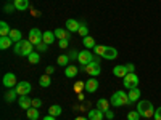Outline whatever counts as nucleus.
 <instances>
[{
  "instance_id": "1",
  "label": "nucleus",
  "mask_w": 161,
  "mask_h": 120,
  "mask_svg": "<svg viewBox=\"0 0 161 120\" xmlns=\"http://www.w3.org/2000/svg\"><path fill=\"white\" fill-rule=\"evenodd\" d=\"M137 111H139V114H140V117H145V118H152L153 115H155V108H153V104L150 102V101H147V99H142V101H139V104H137Z\"/></svg>"
},
{
  "instance_id": "2",
  "label": "nucleus",
  "mask_w": 161,
  "mask_h": 120,
  "mask_svg": "<svg viewBox=\"0 0 161 120\" xmlns=\"http://www.w3.org/2000/svg\"><path fill=\"white\" fill-rule=\"evenodd\" d=\"M93 51L97 53L98 56L105 58V59H116L118 58V50L113 47H105V45H97L93 48Z\"/></svg>"
},
{
  "instance_id": "3",
  "label": "nucleus",
  "mask_w": 161,
  "mask_h": 120,
  "mask_svg": "<svg viewBox=\"0 0 161 120\" xmlns=\"http://www.w3.org/2000/svg\"><path fill=\"white\" fill-rule=\"evenodd\" d=\"M34 51V45L29 42V40H21V42H18L15 45V53L18 56H29L31 53Z\"/></svg>"
},
{
  "instance_id": "4",
  "label": "nucleus",
  "mask_w": 161,
  "mask_h": 120,
  "mask_svg": "<svg viewBox=\"0 0 161 120\" xmlns=\"http://www.w3.org/2000/svg\"><path fill=\"white\" fill-rule=\"evenodd\" d=\"M110 101H111V104L114 106V108H121V106L130 104V101H129V96L126 95V91H123V90H119V91H114Z\"/></svg>"
},
{
  "instance_id": "5",
  "label": "nucleus",
  "mask_w": 161,
  "mask_h": 120,
  "mask_svg": "<svg viewBox=\"0 0 161 120\" xmlns=\"http://www.w3.org/2000/svg\"><path fill=\"white\" fill-rule=\"evenodd\" d=\"M123 80H124V87H126L127 90H130V88H137V87H139V75H137L136 72H129V74H126V77H124Z\"/></svg>"
},
{
  "instance_id": "6",
  "label": "nucleus",
  "mask_w": 161,
  "mask_h": 120,
  "mask_svg": "<svg viewBox=\"0 0 161 120\" xmlns=\"http://www.w3.org/2000/svg\"><path fill=\"white\" fill-rule=\"evenodd\" d=\"M42 37H44V32H40L37 28H34V29H31L29 31V35H28V40L34 45V47H37L39 43H42Z\"/></svg>"
},
{
  "instance_id": "7",
  "label": "nucleus",
  "mask_w": 161,
  "mask_h": 120,
  "mask_svg": "<svg viewBox=\"0 0 161 120\" xmlns=\"http://www.w3.org/2000/svg\"><path fill=\"white\" fill-rule=\"evenodd\" d=\"M84 71H86L89 75H92V77L100 75V72H102L100 62H98V61H92V62H89L87 66H84Z\"/></svg>"
},
{
  "instance_id": "8",
  "label": "nucleus",
  "mask_w": 161,
  "mask_h": 120,
  "mask_svg": "<svg viewBox=\"0 0 161 120\" xmlns=\"http://www.w3.org/2000/svg\"><path fill=\"white\" fill-rule=\"evenodd\" d=\"M77 61L82 64V66H87L89 62H92L93 61V58H92V53H90V50H82V51H79V58H77Z\"/></svg>"
},
{
  "instance_id": "9",
  "label": "nucleus",
  "mask_w": 161,
  "mask_h": 120,
  "mask_svg": "<svg viewBox=\"0 0 161 120\" xmlns=\"http://www.w3.org/2000/svg\"><path fill=\"white\" fill-rule=\"evenodd\" d=\"M31 83L29 82H19L16 87H15V90L18 91V95L19 96H26V95H29V91H31Z\"/></svg>"
},
{
  "instance_id": "10",
  "label": "nucleus",
  "mask_w": 161,
  "mask_h": 120,
  "mask_svg": "<svg viewBox=\"0 0 161 120\" xmlns=\"http://www.w3.org/2000/svg\"><path fill=\"white\" fill-rule=\"evenodd\" d=\"M2 82H3V87H7V88H13V87L18 85V83H16V75L11 74V72H8V74L3 75Z\"/></svg>"
},
{
  "instance_id": "11",
  "label": "nucleus",
  "mask_w": 161,
  "mask_h": 120,
  "mask_svg": "<svg viewBox=\"0 0 161 120\" xmlns=\"http://www.w3.org/2000/svg\"><path fill=\"white\" fill-rule=\"evenodd\" d=\"M18 104H19L21 109H26V111H28V109L32 108V99L28 98V95H26V96H19V98H18Z\"/></svg>"
},
{
  "instance_id": "12",
  "label": "nucleus",
  "mask_w": 161,
  "mask_h": 120,
  "mask_svg": "<svg viewBox=\"0 0 161 120\" xmlns=\"http://www.w3.org/2000/svg\"><path fill=\"white\" fill-rule=\"evenodd\" d=\"M98 88V80L97 78H89L86 82V91L87 93H95Z\"/></svg>"
},
{
  "instance_id": "13",
  "label": "nucleus",
  "mask_w": 161,
  "mask_h": 120,
  "mask_svg": "<svg viewBox=\"0 0 161 120\" xmlns=\"http://www.w3.org/2000/svg\"><path fill=\"white\" fill-rule=\"evenodd\" d=\"M127 96H129V101L130 102H137L140 99V90L139 88H130L129 93H127Z\"/></svg>"
},
{
  "instance_id": "14",
  "label": "nucleus",
  "mask_w": 161,
  "mask_h": 120,
  "mask_svg": "<svg viewBox=\"0 0 161 120\" xmlns=\"http://www.w3.org/2000/svg\"><path fill=\"white\" fill-rule=\"evenodd\" d=\"M89 120H103V111H100L98 108L97 109H92L89 111Z\"/></svg>"
},
{
  "instance_id": "15",
  "label": "nucleus",
  "mask_w": 161,
  "mask_h": 120,
  "mask_svg": "<svg viewBox=\"0 0 161 120\" xmlns=\"http://www.w3.org/2000/svg\"><path fill=\"white\" fill-rule=\"evenodd\" d=\"M80 28V22H77L76 19H68L66 21V29H68L69 32H77Z\"/></svg>"
},
{
  "instance_id": "16",
  "label": "nucleus",
  "mask_w": 161,
  "mask_h": 120,
  "mask_svg": "<svg viewBox=\"0 0 161 120\" xmlns=\"http://www.w3.org/2000/svg\"><path fill=\"white\" fill-rule=\"evenodd\" d=\"M55 38H57L55 32H52V31H47V32H44L42 42H44V43H47V45H52L53 42H55Z\"/></svg>"
},
{
  "instance_id": "17",
  "label": "nucleus",
  "mask_w": 161,
  "mask_h": 120,
  "mask_svg": "<svg viewBox=\"0 0 161 120\" xmlns=\"http://www.w3.org/2000/svg\"><path fill=\"white\" fill-rule=\"evenodd\" d=\"M13 5H15L16 10L24 11V10L29 8V0H15V2H13Z\"/></svg>"
},
{
  "instance_id": "18",
  "label": "nucleus",
  "mask_w": 161,
  "mask_h": 120,
  "mask_svg": "<svg viewBox=\"0 0 161 120\" xmlns=\"http://www.w3.org/2000/svg\"><path fill=\"white\" fill-rule=\"evenodd\" d=\"M113 74H114L116 77H123V78H124L126 74H129V72H127V69H126V66H121V64H119V66H114Z\"/></svg>"
},
{
  "instance_id": "19",
  "label": "nucleus",
  "mask_w": 161,
  "mask_h": 120,
  "mask_svg": "<svg viewBox=\"0 0 161 120\" xmlns=\"http://www.w3.org/2000/svg\"><path fill=\"white\" fill-rule=\"evenodd\" d=\"M8 37L13 40V42H16V43L23 40V34H21V31H18V29H11L10 34H8Z\"/></svg>"
},
{
  "instance_id": "20",
  "label": "nucleus",
  "mask_w": 161,
  "mask_h": 120,
  "mask_svg": "<svg viewBox=\"0 0 161 120\" xmlns=\"http://www.w3.org/2000/svg\"><path fill=\"white\" fill-rule=\"evenodd\" d=\"M55 32V35H57V38H60V40H69V31L68 29H57V31H53Z\"/></svg>"
},
{
  "instance_id": "21",
  "label": "nucleus",
  "mask_w": 161,
  "mask_h": 120,
  "mask_svg": "<svg viewBox=\"0 0 161 120\" xmlns=\"http://www.w3.org/2000/svg\"><path fill=\"white\" fill-rule=\"evenodd\" d=\"M18 96H19V95H18V91H16L15 88H8V91L5 93V99H7L8 102H13Z\"/></svg>"
},
{
  "instance_id": "22",
  "label": "nucleus",
  "mask_w": 161,
  "mask_h": 120,
  "mask_svg": "<svg viewBox=\"0 0 161 120\" xmlns=\"http://www.w3.org/2000/svg\"><path fill=\"white\" fill-rule=\"evenodd\" d=\"M13 45V40L7 35V37H0V48L2 50H8Z\"/></svg>"
},
{
  "instance_id": "23",
  "label": "nucleus",
  "mask_w": 161,
  "mask_h": 120,
  "mask_svg": "<svg viewBox=\"0 0 161 120\" xmlns=\"http://www.w3.org/2000/svg\"><path fill=\"white\" fill-rule=\"evenodd\" d=\"M39 83H40V87H44V88L50 87V85H52V78H50V75H48V74L40 75V78H39Z\"/></svg>"
},
{
  "instance_id": "24",
  "label": "nucleus",
  "mask_w": 161,
  "mask_h": 120,
  "mask_svg": "<svg viewBox=\"0 0 161 120\" xmlns=\"http://www.w3.org/2000/svg\"><path fill=\"white\" fill-rule=\"evenodd\" d=\"M61 112H63V109H61V106H58V104H53V106H50V108H48V114L53 115V117L61 115Z\"/></svg>"
},
{
  "instance_id": "25",
  "label": "nucleus",
  "mask_w": 161,
  "mask_h": 120,
  "mask_svg": "<svg viewBox=\"0 0 161 120\" xmlns=\"http://www.w3.org/2000/svg\"><path fill=\"white\" fill-rule=\"evenodd\" d=\"M64 75L68 77V78H73L77 75V68L76 66H66V69H64Z\"/></svg>"
},
{
  "instance_id": "26",
  "label": "nucleus",
  "mask_w": 161,
  "mask_h": 120,
  "mask_svg": "<svg viewBox=\"0 0 161 120\" xmlns=\"http://www.w3.org/2000/svg\"><path fill=\"white\" fill-rule=\"evenodd\" d=\"M97 108L100 109V111H108L110 109V101L108 99H103V98H100L98 101H97Z\"/></svg>"
},
{
  "instance_id": "27",
  "label": "nucleus",
  "mask_w": 161,
  "mask_h": 120,
  "mask_svg": "<svg viewBox=\"0 0 161 120\" xmlns=\"http://www.w3.org/2000/svg\"><path fill=\"white\" fill-rule=\"evenodd\" d=\"M82 43H84V47H86L87 50L95 48V47H97V45H95V40H93L90 35H87V37H84V38H82Z\"/></svg>"
},
{
  "instance_id": "28",
  "label": "nucleus",
  "mask_w": 161,
  "mask_h": 120,
  "mask_svg": "<svg viewBox=\"0 0 161 120\" xmlns=\"http://www.w3.org/2000/svg\"><path fill=\"white\" fill-rule=\"evenodd\" d=\"M10 28H8V24L5 22V21H2V22H0V35H2V37H7L8 34H10Z\"/></svg>"
},
{
  "instance_id": "29",
  "label": "nucleus",
  "mask_w": 161,
  "mask_h": 120,
  "mask_svg": "<svg viewBox=\"0 0 161 120\" xmlns=\"http://www.w3.org/2000/svg\"><path fill=\"white\" fill-rule=\"evenodd\" d=\"M26 114H28V118H29V120H37V118H39V111H37L36 108L28 109V112H26Z\"/></svg>"
},
{
  "instance_id": "30",
  "label": "nucleus",
  "mask_w": 161,
  "mask_h": 120,
  "mask_svg": "<svg viewBox=\"0 0 161 120\" xmlns=\"http://www.w3.org/2000/svg\"><path fill=\"white\" fill-rule=\"evenodd\" d=\"M57 62H58V66H68V62H69V56H66V55H61V56H58V59H57Z\"/></svg>"
},
{
  "instance_id": "31",
  "label": "nucleus",
  "mask_w": 161,
  "mask_h": 120,
  "mask_svg": "<svg viewBox=\"0 0 161 120\" xmlns=\"http://www.w3.org/2000/svg\"><path fill=\"white\" fill-rule=\"evenodd\" d=\"M28 59H29V62L31 64H37L39 61H40V56H39V53H36V51H32L31 55L28 56Z\"/></svg>"
},
{
  "instance_id": "32",
  "label": "nucleus",
  "mask_w": 161,
  "mask_h": 120,
  "mask_svg": "<svg viewBox=\"0 0 161 120\" xmlns=\"http://www.w3.org/2000/svg\"><path fill=\"white\" fill-rule=\"evenodd\" d=\"M77 34H79V35H82V38H84V37H87V35H89V28H87L86 24H80V28H79Z\"/></svg>"
},
{
  "instance_id": "33",
  "label": "nucleus",
  "mask_w": 161,
  "mask_h": 120,
  "mask_svg": "<svg viewBox=\"0 0 161 120\" xmlns=\"http://www.w3.org/2000/svg\"><path fill=\"white\" fill-rule=\"evenodd\" d=\"M139 118H140L139 111H130V112L127 114V120H139Z\"/></svg>"
},
{
  "instance_id": "34",
  "label": "nucleus",
  "mask_w": 161,
  "mask_h": 120,
  "mask_svg": "<svg viewBox=\"0 0 161 120\" xmlns=\"http://www.w3.org/2000/svg\"><path fill=\"white\" fill-rule=\"evenodd\" d=\"M74 90H76V91H82V90H86V82H77V83L74 85Z\"/></svg>"
},
{
  "instance_id": "35",
  "label": "nucleus",
  "mask_w": 161,
  "mask_h": 120,
  "mask_svg": "<svg viewBox=\"0 0 161 120\" xmlns=\"http://www.w3.org/2000/svg\"><path fill=\"white\" fill-rule=\"evenodd\" d=\"M40 106H42V101H40L39 98H34L32 99V108H36V109H39Z\"/></svg>"
},
{
  "instance_id": "36",
  "label": "nucleus",
  "mask_w": 161,
  "mask_h": 120,
  "mask_svg": "<svg viewBox=\"0 0 161 120\" xmlns=\"http://www.w3.org/2000/svg\"><path fill=\"white\" fill-rule=\"evenodd\" d=\"M47 48H48V45H47V43H44V42H42V43H39V45L36 47V50H37V51H45Z\"/></svg>"
},
{
  "instance_id": "37",
  "label": "nucleus",
  "mask_w": 161,
  "mask_h": 120,
  "mask_svg": "<svg viewBox=\"0 0 161 120\" xmlns=\"http://www.w3.org/2000/svg\"><path fill=\"white\" fill-rule=\"evenodd\" d=\"M153 118H155V120H161V108H158V109L155 111V115H153Z\"/></svg>"
},
{
  "instance_id": "38",
  "label": "nucleus",
  "mask_w": 161,
  "mask_h": 120,
  "mask_svg": "<svg viewBox=\"0 0 161 120\" xmlns=\"http://www.w3.org/2000/svg\"><path fill=\"white\" fill-rule=\"evenodd\" d=\"M68 56H69V59H77V58H79V53L73 50V51L69 53V55H68Z\"/></svg>"
},
{
  "instance_id": "39",
  "label": "nucleus",
  "mask_w": 161,
  "mask_h": 120,
  "mask_svg": "<svg viewBox=\"0 0 161 120\" xmlns=\"http://www.w3.org/2000/svg\"><path fill=\"white\" fill-rule=\"evenodd\" d=\"M126 69H127V72H134L136 71V66L134 64H126Z\"/></svg>"
},
{
  "instance_id": "40",
  "label": "nucleus",
  "mask_w": 161,
  "mask_h": 120,
  "mask_svg": "<svg viewBox=\"0 0 161 120\" xmlns=\"http://www.w3.org/2000/svg\"><path fill=\"white\" fill-rule=\"evenodd\" d=\"M60 48H68V40H60Z\"/></svg>"
},
{
  "instance_id": "41",
  "label": "nucleus",
  "mask_w": 161,
  "mask_h": 120,
  "mask_svg": "<svg viewBox=\"0 0 161 120\" xmlns=\"http://www.w3.org/2000/svg\"><path fill=\"white\" fill-rule=\"evenodd\" d=\"M13 8H15V5H7V7H5V13H11ZM15 10H16V8H15Z\"/></svg>"
},
{
  "instance_id": "42",
  "label": "nucleus",
  "mask_w": 161,
  "mask_h": 120,
  "mask_svg": "<svg viewBox=\"0 0 161 120\" xmlns=\"http://www.w3.org/2000/svg\"><path fill=\"white\" fill-rule=\"evenodd\" d=\"M105 115H106V118H113V117H114V114H113L110 109H108V111H105Z\"/></svg>"
},
{
  "instance_id": "43",
  "label": "nucleus",
  "mask_w": 161,
  "mask_h": 120,
  "mask_svg": "<svg viewBox=\"0 0 161 120\" xmlns=\"http://www.w3.org/2000/svg\"><path fill=\"white\" fill-rule=\"evenodd\" d=\"M42 120H55V117H53V115H50V114H48V115H45V117H44Z\"/></svg>"
},
{
  "instance_id": "44",
  "label": "nucleus",
  "mask_w": 161,
  "mask_h": 120,
  "mask_svg": "<svg viewBox=\"0 0 161 120\" xmlns=\"http://www.w3.org/2000/svg\"><path fill=\"white\" fill-rule=\"evenodd\" d=\"M52 72H53V68H52V66H48V68H47V74H48V75H50V74H52Z\"/></svg>"
},
{
  "instance_id": "45",
  "label": "nucleus",
  "mask_w": 161,
  "mask_h": 120,
  "mask_svg": "<svg viewBox=\"0 0 161 120\" xmlns=\"http://www.w3.org/2000/svg\"><path fill=\"white\" fill-rule=\"evenodd\" d=\"M74 120H89V117H76Z\"/></svg>"
}]
</instances>
